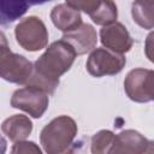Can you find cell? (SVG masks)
<instances>
[{"instance_id":"1","label":"cell","mask_w":154,"mask_h":154,"mask_svg":"<svg viewBox=\"0 0 154 154\" xmlns=\"http://www.w3.org/2000/svg\"><path fill=\"white\" fill-rule=\"evenodd\" d=\"M76 58L72 47L64 40L54 41L35 61L32 72L47 81L59 84V77L67 72Z\"/></svg>"},{"instance_id":"2","label":"cell","mask_w":154,"mask_h":154,"mask_svg":"<svg viewBox=\"0 0 154 154\" xmlns=\"http://www.w3.org/2000/svg\"><path fill=\"white\" fill-rule=\"evenodd\" d=\"M77 124L69 116L52 119L41 131L40 142L48 154H61L69 150L77 136Z\"/></svg>"},{"instance_id":"3","label":"cell","mask_w":154,"mask_h":154,"mask_svg":"<svg viewBox=\"0 0 154 154\" xmlns=\"http://www.w3.org/2000/svg\"><path fill=\"white\" fill-rule=\"evenodd\" d=\"M14 35L18 45L29 52H37L48 43V31L45 23L35 16L22 19L16 29Z\"/></svg>"},{"instance_id":"4","label":"cell","mask_w":154,"mask_h":154,"mask_svg":"<svg viewBox=\"0 0 154 154\" xmlns=\"http://www.w3.org/2000/svg\"><path fill=\"white\" fill-rule=\"evenodd\" d=\"M126 59L123 54L108 48H94L88 57L85 67L93 77L113 76L119 73L125 66Z\"/></svg>"},{"instance_id":"5","label":"cell","mask_w":154,"mask_h":154,"mask_svg":"<svg viewBox=\"0 0 154 154\" xmlns=\"http://www.w3.org/2000/svg\"><path fill=\"white\" fill-rule=\"evenodd\" d=\"M124 90L130 100L140 103L154 99V72L148 69H134L124 79Z\"/></svg>"},{"instance_id":"6","label":"cell","mask_w":154,"mask_h":154,"mask_svg":"<svg viewBox=\"0 0 154 154\" xmlns=\"http://www.w3.org/2000/svg\"><path fill=\"white\" fill-rule=\"evenodd\" d=\"M48 94L34 85L25 84L24 88L16 90L11 97L13 108L26 112L32 118H41L48 108Z\"/></svg>"},{"instance_id":"7","label":"cell","mask_w":154,"mask_h":154,"mask_svg":"<svg viewBox=\"0 0 154 154\" xmlns=\"http://www.w3.org/2000/svg\"><path fill=\"white\" fill-rule=\"evenodd\" d=\"M32 70L34 65L31 61L20 54L11 52L0 63V78L14 84H25Z\"/></svg>"},{"instance_id":"8","label":"cell","mask_w":154,"mask_h":154,"mask_svg":"<svg viewBox=\"0 0 154 154\" xmlns=\"http://www.w3.org/2000/svg\"><path fill=\"white\" fill-rule=\"evenodd\" d=\"M152 152H153L152 141L146 138L142 134H140L136 130H124L114 136V142L109 153L142 154V153H152Z\"/></svg>"},{"instance_id":"9","label":"cell","mask_w":154,"mask_h":154,"mask_svg":"<svg viewBox=\"0 0 154 154\" xmlns=\"http://www.w3.org/2000/svg\"><path fill=\"white\" fill-rule=\"evenodd\" d=\"M100 40L106 48L120 54L129 52L132 47V38L129 31L118 22L103 25L100 30Z\"/></svg>"},{"instance_id":"10","label":"cell","mask_w":154,"mask_h":154,"mask_svg":"<svg viewBox=\"0 0 154 154\" xmlns=\"http://www.w3.org/2000/svg\"><path fill=\"white\" fill-rule=\"evenodd\" d=\"M61 40H64L72 47L76 55H83L96 47L97 34L90 24L82 23L77 28L64 32Z\"/></svg>"},{"instance_id":"11","label":"cell","mask_w":154,"mask_h":154,"mask_svg":"<svg viewBox=\"0 0 154 154\" xmlns=\"http://www.w3.org/2000/svg\"><path fill=\"white\" fill-rule=\"evenodd\" d=\"M51 19L54 26L63 32H67L82 24L79 11L75 10L67 4H59L54 6L51 12Z\"/></svg>"},{"instance_id":"12","label":"cell","mask_w":154,"mask_h":154,"mask_svg":"<svg viewBox=\"0 0 154 154\" xmlns=\"http://www.w3.org/2000/svg\"><path fill=\"white\" fill-rule=\"evenodd\" d=\"M1 131L13 142L25 140L32 131V123L24 114H13L1 124Z\"/></svg>"},{"instance_id":"13","label":"cell","mask_w":154,"mask_h":154,"mask_svg":"<svg viewBox=\"0 0 154 154\" xmlns=\"http://www.w3.org/2000/svg\"><path fill=\"white\" fill-rule=\"evenodd\" d=\"M30 0H0V25H8L23 17L29 7Z\"/></svg>"},{"instance_id":"14","label":"cell","mask_w":154,"mask_h":154,"mask_svg":"<svg viewBox=\"0 0 154 154\" xmlns=\"http://www.w3.org/2000/svg\"><path fill=\"white\" fill-rule=\"evenodd\" d=\"M153 1L154 0H135L131 6L134 20L144 29L153 28Z\"/></svg>"},{"instance_id":"15","label":"cell","mask_w":154,"mask_h":154,"mask_svg":"<svg viewBox=\"0 0 154 154\" xmlns=\"http://www.w3.org/2000/svg\"><path fill=\"white\" fill-rule=\"evenodd\" d=\"M118 17L117 5L113 0H103L100 7L90 16L91 20L97 25H108L114 23Z\"/></svg>"},{"instance_id":"16","label":"cell","mask_w":154,"mask_h":154,"mask_svg":"<svg viewBox=\"0 0 154 154\" xmlns=\"http://www.w3.org/2000/svg\"><path fill=\"white\" fill-rule=\"evenodd\" d=\"M114 134L109 130H100L91 137V153L94 154H107L114 142Z\"/></svg>"},{"instance_id":"17","label":"cell","mask_w":154,"mask_h":154,"mask_svg":"<svg viewBox=\"0 0 154 154\" xmlns=\"http://www.w3.org/2000/svg\"><path fill=\"white\" fill-rule=\"evenodd\" d=\"M103 0H66V4L77 11H83L89 17L100 7Z\"/></svg>"},{"instance_id":"18","label":"cell","mask_w":154,"mask_h":154,"mask_svg":"<svg viewBox=\"0 0 154 154\" xmlns=\"http://www.w3.org/2000/svg\"><path fill=\"white\" fill-rule=\"evenodd\" d=\"M11 152L14 153V154H23V153H25V154L26 153H37V154H40L41 149L38 148V146H36V143L22 140V141L14 142Z\"/></svg>"},{"instance_id":"19","label":"cell","mask_w":154,"mask_h":154,"mask_svg":"<svg viewBox=\"0 0 154 154\" xmlns=\"http://www.w3.org/2000/svg\"><path fill=\"white\" fill-rule=\"evenodd\" d=\"M10 53H11V49H10L7 38H6L5 34H4L2 31H0V63H1Z\"/></svg>"},{"instance_id":"20","label":"cell","mask_w":154,"mask_h":154,"mask_svg":"<svg viewBox=\"0 0 154 154\" xmlns=\"http://www.w3.org/2000/svg\"><path fill=\"white\" fill-rule=\"evenodd\" d=\"M6 148H7L6 140L0 135V154H4V153L6 152Z\"/></svg>"},{"instance_id":"21","label":"cell","mask_w":154,"mask_h":154,"mask_svg":"<svg viewBox=\"0 0 154 154\" xmlns=\"http://www.w3.org/2000/svg\"><path fill=\"white\" fill-rule=\"evenodd\" d=\"M49 1H52V0H30V4H31V6H34V5H43Z\"/></svg>"}]
</instances>
